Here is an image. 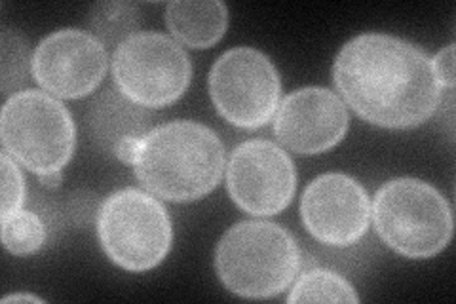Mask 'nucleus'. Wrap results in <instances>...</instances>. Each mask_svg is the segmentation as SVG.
Here are the masks:
<instances>
[{
  "mask_svg": "<svg viewBox=\"0 0 456 304\" xmlns=\"http://www.w3.org/2000/svg\"><path fill=\"white\" fill-rule=\"evenodd\" d=\"M377 234L407 259H432L452 240L454 221L447 198L430 183L397 177L384 183L370 204Z\"/></svg>",
  "mask_w": 456,
  "mask_h": 304,
  "instance_id": "20e7f679",
  "label": "nucleus"
},
{
  "mask_svg": "<svg viewBox=\"0 0 456 304\" xmlns=\"http://www.w3.org/2000/svg\"><path fill=\"white\" fill-rule=\"evenodd\" d=\"M432 62V69H434V75L437 84L441 86V90H447L452 92L454 90V46L449 45L444 50H439L436 53Z\"/></svg>",
  "mask_w": 456,
  "mask_h": 304,
  "instance_id": "aec40b11",
  "label": "nucleus"
},
{
  "mask_svg": "<svg viewBox=\"0 0 456 304\" xmlns=\"http://www.w3.org/2000/svg\"><path fill=\"white\" fill-rule=\"evenodd\" d=\"M3 302L8 304V302H45V300L37 295H31V293H13V295L4 297Z\"/></svg>",
  "mask_w": 456,
  "mask_h": 304,
  "instance_id": "412c9836",
  "label": "nucleus"
},
{
  "mask_svg": "<svg viewBox=\"0 0 456 304\" xmlns=\"http://www.w3.org/2000/svg\"><path fill=\"white\" fill-rule=\"evenodd\" d=\"M0 67H3V94L6 97L21 92L33 72V55L28 50L27 40L18 33L4 29L0 35Z\"/></svg>",
  "mask_w": 456,
  "mask_h": 304,
  "instance_id": "f3484780",
  "label": "nucleus"
},
{
  "mask_svg": "<svg viewBox=\"0 0 456 304\" xmlns=\"http://www.w3.org/2000/svg\"><path fill=\"white\" fill-rule=\"evenodd\" d=\"M141 186L166 201H194L223 179L224 144L211 127L194 120H171L151 127L132 154Z\"/></svg>",
  "mask_w": 456,
  "mask_h": 304,
  "instance_id": "f03ea898",
  "label": "nucleus"
},
{
  "mask_svg": "<svg viewBox=\"0 0 456 304\" xmlns=\"http://www.w3.org/2000/svg\"><path fill=\"white\" fill-rule=\"evenodd\" d=\"M301 268V250L281 225L251 219L232 225L216 250L217 276L228 292L244 299L283 293Z\"/></svg>",
  "mask_w": 456,
  "mask_h": 304,
  "instance_id": "7ed1b4c3",
  "label": "nucleus"
},
{
  "mask_svg": "<svg viewBox=\"0 0 456 304\" xmlns=\"http://www.w3.org/2000/svg\"><path fill=\"white\" fill-rule=\"evenodd\" d=\"M97 238L105 255L127 272H149L167 257L174 228L166 208L141 188H120L97 210Z\"/></svg>",
  "mask_w": 456,
  "mask_h": 304,
  "instance_id": "423d86ee",
  "label": "nucleus"
},
{
  "mask_svg": "<svg viewBox=\"0 0 456 304\" xmlns=\"http://www.w3.org/2000/svg\"><path fill=\"white\" fill-rule=\"evenodd\" d=\"M0 177H3V204H0V219L21 210L25 201V179L18 162L3 151L0 154Z\"/></svg>",
  "mask_w": 456,
  "mask_h": 304,
  "instance_id": "6ab92c4d",
  "label": "nucleus"
},
{
  "mask_svg": "<svg viewBox=\"0 0 456 304\" xmlns=\"http://www.w3.org/2000/svg\"><path fill=\"white\" fill-rule=\"evenodd\" d=\"M301 221L314 240L348 248L369 230L370 200L362 183L346 173H323L301 196Z\"/></svg>",
  "mask_w": 456,
  "mask_h": 304,
  "instance_id": "9b49d317",
  "label": "nucleus"
},
{
  "mask_svg": "<svg viewBox=\"0 0 456 304\" xmlns=\"http://www.w3.org/2000/svg\"><path fill=\"white\" fill-rule=\"evenodd\" d=\"M4 151L38 177L60 173L75 154L73 114L48 92L21 90L6 99L0 114Z\"/></svg>",
  "mask_w": 456,
  "mask_h": 304,
  "instance_id": "39448f33",
  "label": "nucleus"
},
{
  "mask_svg": "<svg viewBox=\"0 0 456 304\" xmlns=\"http://www.w3.org/2000/svg\"><path fill=\"white\" fill-rule=\"evenodd\" d=\"M40 183L50 186V188L57 186V185L61 183V171H60V173H52V176H42V177H40Z\"/></svg>",
  "mask_w": 456,
  "mask_h": 304,
  "instance_id": "4be33fe9",
  "label": "nucleus"
},
{
  "mask_svg": "<svg viewBox=\"0 0 456 304\" xmlns=\"http://www.w3.org/2000/svg\"><path fill=\"white\" fill-rule=\"evenodd\" d=\"M226 191L241 211L253 217L278 215L293 201L297 191L295 164L273 141H244L228 158Z\"/></svg>",
  "mask_w": 456,
  "mask_h": 304,
  "instance_id": "1a4fd4ad",
  "label": "nucleus"
},
{
  "mask_svg": "<svg viewBox=\"0 0 456 304\" xmlns=\"http://www.w3.org/2000/svg\"><path fill=\"white\" fill-rule=\"evenodd\" d=\"M209 95L221 117L236 127L256 129L274 119L281 80L263 52L238 46L226 50L209 70Z\"/></svg>",
  "mask_w": 456,
  "mask_h": 304,
  "instance_id": "6e6552de",
  "label": "nucleus"
},
{
  "mask_svg": "<svg viewBox=\"0 0 456 304\" xmlns=\"http://www.w3.org/2000/svg\"><path fill=\"white\" fill-rule=\"evenodd\" d=\"M145 107L126 99L117 88L99 94L88 105V127L99 149L130 164L137 141L149 132Z\"/></svg>",
  "mask_w": 456,
  "mask_h": 304,
  "instance_id": "ddd939ff",
  "label": "nucleus"
},
{
  "mask_svg": "<svg viewBox=\"0 0 456 304\" xmlns=\"http://www.w3.org/2000/svg\"><path fill=\"white\" fill-rule=\"evenodd\" d=\"M192 63L175 38L139 31L117 46L112 80L126 99L145 109L175 103L189 90Z\"/></svg>",
  "mask_w": 456,
  "mask_h": 304,
  "instance_id": "0eeeda50",
  "label": "nucleus"
},
{
  "mask_svg": "<svg viewBox=\"0 0 456 304\" xmlns=\"http://www.w3.org/2000/svg\"><path fill=\"white\" fill-rule=\"evenodd\" d=\"M109 69L107 46L82 29H60L38 42L33 52V78L60 99L90 95Z\"/></svg>",
  "mask_w": 456,
  "mask_h": 304,
  "instance_id": "9d476101",
  "label": "nucleus"
},
{
  "mask_svg": "<svg viewBox=\"0 0 456 304\" xmlns=\"http://www.w3.org/2000/svg\"><path fill=\"white\" fill-rule=\"evenodd\" d=\"M288 302H360L354 285L330 268H310L301 274Z\"/></svg>",
  "mask_w": 456,
  "mask_h": 304,
  "instance_id": "2eb2a0df",
  "label": "nucleus"
},
{
  "mask_svg": "<svg viewBox=\"0 0 456 304\" xmlns=\"http://www.w3.org/2000/svg\"><path fill=\"white\" fill-rule=\"evenodd\" d=\"M164 20L179 45L206 50L224 37L228 8L221 0H174L166 6Z\"/></svg>",
  "mask_w": 456,
  "mask_h": 304,
  "instance_id": "4468645a",
  "label": "nucleus"
},
{
  "mask_svg": "<svg viewBox=\"0 0 456 304\" xmlns=\"http://www.w3.org/2000/svg\"><path fill=\"white\" fill-rule=\"evenodd\" d=\"M0 221H3V245L12 255H33L46 242V225L33 211L18 210Z\"/></svg>",
  "mask_w": 456,
  "mask_h": 304,
  "instance_id": "a211bd4d",
  "label": "nucleus"
},
{
  "mask_svg": "<svg viewBox=\"0 0 456 304\" xmlns=\"http://www.w3.org/2000/svg\"><path fill=\"white\" fill-rule=\"evenodd\" d=\"M333 82L362 120L387 129L422 126L444 101L430 57L387 33L348 40L333 62Z\"/></svg>",
  "mask_w": 456,
  "mask_h": 304,
  "instance_id": "f257e3e1",
  "label": "nucleus"
},
{
  "mask_svg": "<svg viewBox=\"0 0 456 304\" xmlns=\"http://www.w3.org/2000/svg\"><path fill=\"white\" fill-rule=\"evenodd\" d=\"M90 27L105 46H118L139 33L141 10L130 3H102L90 12Z\"/></svg>",
  "mask_w": 456,
  "mask_h": 304,
  "instance_id": "dca6fc26",
  "label": "nucleus"
},
{
  "mask_svg": "<svg viewBox=\"0 0 456 304\" xmlns=\"http://www.w3.org/2000/svg\"><path fill=\"white\" fill-rule=\"evenodd\" d=\"M348 109L335 92L318 86L295 90L274 114V136L295 154H322L346 137Z\"/></svg>",
  "mask_w": 456,
  "mask_h": 304,
  "instance_id": "f8f14e48",
  "label": "nucleus"
}]
</instances>
